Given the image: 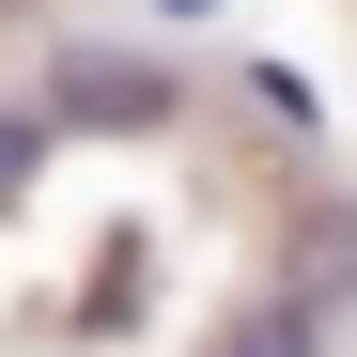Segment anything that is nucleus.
Here are the masks:
<instances>
[{"label":"nucleus","instance_id":"5","mask_svg":"<svg viewBox=\"0 0 357 357\" xmlns=\"http://www.w3.org/2000/svg\"><path fill=\"white\" fill-rule=\"evenodd\" d=\"M0 16H16V0H0Z\"/></svg>","mask_w":357,"mask_h":357},{"label":"nucleus","instance_id":"2","mask_svg":"<svg viewBox=\"0 0 357 357\" xmlns=\"http://www.w3.org/2000/svg\"><path fill=\"white\" fill-rule=\"evenodd\" d=\"M218 357H326V295H311V280H280V295H249V311L218 326Z\"/></svg>","mask_w":357,"mask_h":357},{"label":"nucleus","instance_id":"4","mask_svg":"<svg viewBox=\"0 0 357 357\" xmlns=\"http://www.w3.org/2000/svg\"><path fill=\"white\" fill-rule=\"evenodd\" d=\"M155 16H218V0H155Z\"/></svg>","mask_w":357,"mask_h":357},{"label":"nucleus","instance_id":"3","mask_svg":"<svg viewBox=\"0 0 357 357\" xmlns=\"http://www.w3.org/2000/svg\"><path fill=\"white\" fill-rule=\"evenodd\" d=\"M47 140H63V125H47V109H0V187H16V171H31Z\"/></svg>","mask_w":357,"mask_h":357},{"label":"nucleus","instance_id":"1","mask_svg":"<svg viewBox=\"0 0 357 357\" xmlns=\"http://www.w3.org/2000/svg\"><path fill=\"white\" fill-rule=\"evenodd\" d=\"M47 125H171V78L140 47H63L47 63Z\"/></svg>","mask_w":357,"mask_h":357}]
</instances>
